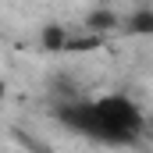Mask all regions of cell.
Returning <instances> with one entry per match:
<instances>
[{
	"label": "cell",
	"mask_w": 153,
	"mask_h": 153,
	"mask_svg": "<svg viewBox=\"0 0 153 153\" xmlns=\"http://www.w3.org/2000/svg\"><path fill=\"white\" fill-rule=\"evenodd\" d=\"M53 117L68 132H78L85 139H96L103 146H132L146 132L143 107L132 96H125V93H107V96H96V100L57 103Z\"/></svg>",
	"instance_id": "1"
},
{
	"label": "cell",
	"mask_w": 153,
	"mask_h": 153,
	"mask_svg": "<svg viewBox=\"0 0 153 153\" xmlns=\"http://www.w3.org/2000/svg\"><path fill=\"white\" fill-rule=\"evenodd\" d=\"M121 25V14H114L111 7H96V11H89L85 14V22H82V29H89V32H111V29H117Z\"/></svg>",
	"instance_id": "2"
},
{
	"label": "cell",
	"mask_w": 153,
	"mask_h": 153,
	"mask_svg": "<svg viewBox=\"0 0 153 153\" xmlns=\"http://www.w3.org/2000/svg\"><path fill=\"white\" fill-rule=\"evenodd\" d=\"M121 29L128 36H153V7H139L128 18H121Z\"/></svg>",
	"instance_id": "3"
},
{
	"label": "cell",
	"mask_w": 153,
	"mask_h": 153,
	"mask_svg": "<svg viewBox=\"0 0 153 153\" xmlns=\"http://www.w3.org/2000/svg\"><path fill=\"white\" fill-rule=\"evenodd\" d=\"M68 36H71V29H64V25H46V29H39V46H43V50H64V46H68Z\"/></svg>",
	"instance_id": "4"
},
{
	"label": "cell",
	"mask_w": 153,
	"mask_h": 153,
	"mask_svg": "<svg viewBox=\"0 0 153 153\" xmlns=\"http://www.w3.org/2000/svg\"><path fill=\"white\" fill-rule=\"evenodd\" d=\"M143 135H153V114H146V132Z\"/></svg>",
	"instance_id": "5"
},
{
	"label": "cell",
	"mask_w": 153,
	"mask_h": 153,
	"mask_svg": "<svg viewBox=\"0 0 153 153\" xmlns=\"http://www.w3.org/2000/svg\"><path fill=\"white\" fill-rule=\"evenodd\" d=\"M4 93H7V85H4V78H0V100H4Z\"/></svg>",
	"instance_id": "6"
}]
</instances>
